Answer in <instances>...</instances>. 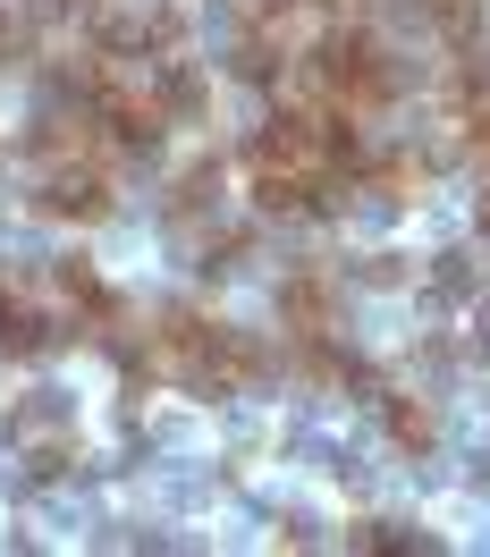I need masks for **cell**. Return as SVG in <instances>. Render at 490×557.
<instances>
[{"label": "cell", "instance_id": "5", "mask_svg": "<svg viewBox=\"0 0 490 557\" xmlns=\"http://www.w3.org/2000/svg\"><path fill=\"white\" fill-rule=\"evenodd\" d=\"M355 549H422L406 523H355Z\"/></svg>", "mask_w": 490, "mask_h": 557}, {"label": "cell", "instance_id": "2", "mask_svg": "<svg viewBox=\"0 0 490 557\" xmlns=\"http://www.w3.org/2000/svg\"><path fill=\"white\" fill-rule=\"evenodd\" d=\"M119 203V170L110 161H60V170H35V211L42 220H69V228H94Z\"/></svg>", "mask_w": 490, "mask_h": 557}, {"label": "cell", "instance_id": "1", "mask_svg": "<svg viewBox=\"0 0 490 557\" xmlns=\"http://www.w3.org/2000/svg\"><path fill=\"white\" fill-rule=\"evenodd\" d=\"M397 85H406V69H397V51L372 26H321L305 42V94L347 110V119H381L397 102Z\"/></svg>", "mask_w": 490, "mask_h": 557}, {"label": "cell", "instance_id": "4", "mask_svg": "<svg viewBox=\"0 0 490 557\" xmlns=\"http://www.w3.org/2000/svg\"><path fill=\"white\" fill-rule=\"evenodd\" d=\"M339 305H347V278L330 271V262H296V271L280 278L287 338H321V330H339Z\"/></svg>", "mask_w": 490, "mask_h": 557}, {"label": "cell", "instance_id": "3", "mask_svg": "<svg viewBox=\"0 0 490 557\" xmlns=\"http://www.w3.org/2000/svg\"><path fill=\"white\" fill-rule=\"evenodd\" d=\"M60 338H69V330H60V313H51V296L26 287L17 271H0V355L35 363V355H51Z\"/></svg>", "mask_w": 490, "mask_h": 557}]
</instances>
